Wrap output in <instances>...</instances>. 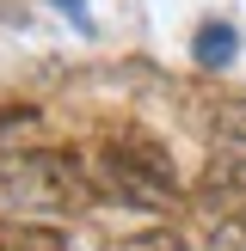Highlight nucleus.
Returning a JSON list of instances; mask_svg holds the SVG:
<instances>
[{
	"label": "nucleus",
	"mask_w": 246,
	"mask_h": 251,
	"mask_svg": "<svg viewBox=\"0 0 246 251\" xmlns=\"http://www.w3.org/2000/svg\"><path fill=\"white\" fill-rule=\"evenodd\" d=\"M191 55H197V68H228V61L240 55V31H234L228 19H209L203 31L191 37Z\"/></svg>",
	"instance_id": "4"
},
{
	"label": "nucleus",
	"mask_w": 246,
	"mask_h": 251,
	"mask_svg": "<svg viewBox=\"0 0 246 251\" xmlns=\"http://www.w3.org/2000/svg\"><path fill=\"white\" fill-rule=\"evenodd\" d=\"M105 251H184L179 233H166V227H154V233H129V239H111Z\"/></svg>",
	"instance_id": "6"
},
{
	"label": "nucleus",
	"mask_w": 246,
	"mask_h": 251,
	"mask_svg": "<svg viewBox=\"0 0 246 251\" xmlns=\"http://www.w3.org/2000/svg\"><path fill=\"white\" fill-rule=\"evenodd\" d=\"M0 196L31 208H80L86 178L68 153H6L0 159Z\"/></svg>",
	"instance_id": "2"
},
{
	"label": "nucleus",
	"mask_w": 246,
	"mask_h": 251,
	"mask_svg": "<svg viewBox=\"0 0 246 251\" xmlns=\"http://www.w3.org/2000/svg\"><path fill=\"white\" fill-rule=\"evenodd\" d=\"M209 251H246V215H221L209 227Z\"/></svg>",
	"instance_id": "7"
},
{
	"label": "nucleus",
	"mask_w": 246,
	"mask_h": 251,
	"mask_svg": "<svg viewBox=\"0 0 246 251\" xmlns=\"http://www.w3.org/2000/svg\"><path fill=\"white\" fill-rule=\"evenodd\" d=\"M203 202L209 215H246V159L240 153H215L203 166Z\"/></svg>",
	"instance_id": "3"
},
{
	"label": "nucleus",
	"mask_w": 246,
	"mask_h": 251,
	"mask_svg": "<svg viewBox=\"0 0 246 251\" xmlns=\"http://www.w3.org/2000/svg\"><path fill=\"white\" fill-rule=\"evenodd\" d=\"M98 178L117 202L129 208H172L179 202V178H172V159L160 153L148 135H123V141L98 147Z\"/></svg>",
	"instance_id": "1"
},
{
	"label": "nucleus",
	"mask_w": 246,
	"mask_h": 251,
	"mask_svg": "<svg viewBox=\"0 0 246 251\" xmlns=\"http://www.w3.org/2000/svg\"><path fill=\"white\" fill-rule=\"evenodd\" d=\"M49 6H56V12H68V19H74V31H92V6H86V0H49Z\"/></svg>",
	"instance_id": "8"
},
{
	"label": "nucleus",
	"mask_w": 246,
	"mask_h": 251,
	"mask_svg": "<svg viewBox=\"0 0 246 251\" xmlns=\"http://www.w3.org/2000/svg\"><path fill=\"white\" fill-rule=\"evenodd\" d=\"M0 251H68L62 227H19V221H0Z\"/></svg>",
	"instance_id": "5"
}]
</instances>
